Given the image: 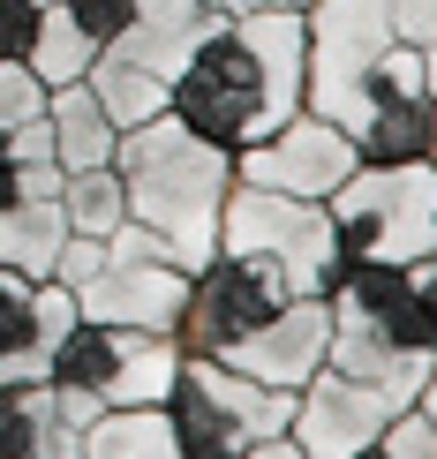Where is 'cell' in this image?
<instances>
[{"mask_svg":"<svg viewBox=\"0 0 437 459\" xmlns=\"http://www.w3.org/2000/svg\"><path fill=\"white\" fill-rule=\"evenodd\" d=\"M302 106H310V23H302V8L219 15L204 30V46L188 53V68L174 75V99H166L174 121H188L197 136L226 151L264 143Z\"/></svg>","mask_w":437,"mask_h":459,"instance_id":"obj_1","label":"cell"},{"mask_svg":"<svg viewBox=\"0 0 437 459\" xmlns=\"http://www.w3.org/2000/svg\"><path fill=\"white\" fill-rule=\"evenodd\" d=\"M113 174H121L128 219H136L181 272H197L219 248V212H226V188H234V151L226 143L197 136L174 113H151V121L121 128Z\"/></svg>","mask_w":437,"mask_h":459,"instance_id":"obj_2","label":"cell"},{"mask_svg":"<svg viewBox=\"0 0 437 459\" xmlns=\"http://www.w3.org/2000/svg\"><path fill=\"white\" fill-rule=\"evenodd\" d=\"M347 264H415L437 248V159H363L325 196Z\"/></svg>","mask_w":437,"mask_h":459,"instance_id":"obj_3","label":"cell"},{"mask_svg":"<svg viewBox=\"0 0 437 459\" xmlns=\"http://www.w3.org/2000/svg\"><path fill=\"white\" fill-rule=\"evenodd\" d=\"M287 414H294V392L257 385L219 354H181L174 392H166L174 459H241L249 445L287 429Z\"/></svg>","mask_w":437,"mask_h":459,"instance_id":"obj_4","label":"cell"},{"mask_svg":"<svg viewBox=\"0 0 437 459\" xmlns=\"http://www.w3.org/2000/svg\"><path fill=\"white\" fill-rule=\"evenodd\" d=\"M212 23L219 15L204 8V0H144L136 23L113 38V46H99V61H91L83 83L99 91V106L121 128H136V121H151V113H166L174 75L188 68V53L204 46Z\"/></svg>","mask_w":437,"mask_h":459,"instance_id":"obj_5","label":"cell"},{"mask_svg":"<svg viewBox=\"0 0 437 459\" xmlns=\"http://www.w3.org/2000/svg\"><path fill=\"white\" fill-rule=\"evenodd\" d=\"M219 248L226 256H249L264 272L287 279V294H325L339 279V226L325 204H302V196H279V188H257V181H234L226 188V212H219Z\"/></svg>","mask_w":437,"mask_h":459,"instance_id":"obj_6","label":"cell"},{"mask_svg":"<svg viewBox=\"0 0 437 459\" xmlns=\"http://www.w3.org/2000/svg\"><path fill=\"white\" fill-rule=\"evenodd\" d=\"M181 369L174 332H136V324H75L61 347L46 354V385L83 399L91 414L99 407H166Z\"/></svg>","mask_w":437,"mask_h":459,"instance_id":"obj_7","label":"cell"},{"mask_svg":"<svg viewBox=\"0 0 437 459\" xmlns=\"http://www.w3.org/2000/svg\"><path fill=\"white\" fill-rule=\"evenodd\" d=\"M188 294V272L144 234L136 219H121L106 234V264L75 286V309L91 324H136V332H174Z\"/></svg>","mask_w":437,"mask_h":459,"instance_id":"obj_8","label":"cell"},{"mask_svg":"<svg viewBox=\"0 0 437 459\" xmlns=\"http://www.w3.org/2000/svg\"><path fill=\"white\" fill-rule=\"evenodd\" d=\"M279 301H287V279L279 272L212 248V256L188 272V294H181V316H174V347L181 354H226L241 332H257Z\"/></svg>","mask_w":437,"mask_h":459,"instance_id":"obj_9","label":"cell"},{"mask_svg":"<svg viewBox=\"0 0 437 459\" xmlns=\"http://www.w3.org/2000/svg\"><path fill=\"white\" fill-rule=\"evenodd\" d=\"M354 166H363V151L347 143V128H332L325 113H310V106H302L294 121H279L264 143L234 151V181L279 188V196H302V204H325Z\"/></svg>","mask_w":437,"mask_h":459,"instance_id":"obj_10","label":"cell"},{"mask_svg":"<svg viewBox=\"0 0 437 459\" xmlns=\"http://www.w3.org/2000/svg\"><path fill=\"white\" fill-rule=\"evenodd\" d=\"M392 414H400V407H392L385 392L354 385V377H339L332 361H325V369L294 392L287 437L302 445V459H354V452H370L377 437H385Z\"/></svg>","mask_w":437,"mask_h":459,"instance_id":"obj_11","label":"cell"},{"mask_svg":"<svg viewBox=\"0 0 437 459\" xmlns=\"http://www.w3.org/2000/svg\"><path fill=\"white\" fill-rule=\"evenodd\" d=\"M325 347H332V301L325 294H287L219 361H234L241 377H257V385H272V392H302L317 369H325Z\"/></svg>","mask_w":437,"mask_h":459,"instance_id":"obj_12","label":"cell"},{"mask_svg":"<svg viewBox=\"0 0 437 459\" xmlns=\"http://www.w3.org/2000/svg\"><path fill=\"white\" fill-rule=\"evenodd\" d=\"M46 128H53V151H61V166L75 174V166H106L113 143H121V121L99 106V91L75 75V83L46 91Z\"/></svg>","mask_w":437,"mask_h":459,"instance_id":"obj_13","label":"cell"},{"mask_svg":"<svg viewBox=\"0 0 437 459\" xmlns=\"http://www.w3.org/2000/svg\"><path fill=\"white\" fill-rule=\"evenodd\" d=\"M68 241V219L53 196H15L0 204V272H23V279H53V256Z\"/></svg>","mask_w":437,"mask_h":459,"instance_id":"obj_14","label":"cell"},{"mask_svg":"<svg viewBox=\"0 0 437 459\" xmlns=\"http://www.w3.org/2000/svg\"><path fill=\"white\" fill-rule=\"evenodd\" d=\"M83 459H174L166 407H99L83 422Z\"/></svg>","mask_w":437,"mask_h":459,"instance_id":"obj_15","label":"cell"},{"mask_svg":"<svg viewBox=\"0 0 437 459\" xmlns=\"http://www.w3.org/2000/svg\"><path fill=\"white\" fill-rule=\"evenodd\" d=\"M31 286L38 279L0 272V385H46V347H38Z\"/></svg>","mask_w":437,"mask_h":459,"instance_id":"obj_16","label":"cell"},{"mask_svg":"<svg viewBox=\"0 0 437 459\" xmlns=\"http://www.w3.org/2000/svg\"><path fill=\"white\" fill-rule=\"evenodd\" d=\"M53 204H61L68 234H91V241H106L113 226L128 219V196H121V174H113V159H106V166H75Z\"/></svg>","mask_w":437,"mask_h":459,"instance_id":"obj_17","label":"cell"},{"mask_svg":"<svg viewBox=\"0 0 437 459\" xmlns=\"http://www.w3.org/2000/svg\"><path fill=\"white\" fill-rule=\"evenodd\" d=\"M31 75L46 91H61V83H75V75H91V61H99V46H91L83 30H75V15L53 0V8H38V38H31Z\"/></svg>","mask_w":437,"mask_h":459,"instance_id":"obj_18","label":"cell"},{"mask_svg":"<svg viewBox=\"0 0 437 459\" xmlns=\"http://www.w3.org/2000/svg\"><path fill=\"white\" fill-rule=\"evenodd\" d=\"M8 151H15V181H23V196H61L68 166H61V151H53L46 113H38V121H23V128H8Z\"/></svg>","mask_w":437,"mask_h":459,"instance_id":"obj_19","label":"cell"},{"mask_svg":"<svg viewBox=\"0 0 437 459\" xmlns=\"http://www.w3.org/2000/svg\"><path fill=\"white\" fill-rule=\"evenodd\" d=\"M38 407H46V385H0V459H31Z\"/></svg>","mask_w":437,"mask_h":459,"instance_id":"obj_20","label":"cell"},{"mask_svg":"<svg viewBox=\"0 0 437 459\" xmlns=\"http://www.w3.org/2000/svg\"><path fill=\"white\" fill-rule=\"evenodd\" d=\"M31 316H38V347H61V339L83 324V309H75V286H61V279H38L31 286Z\"/></svg>","mask_w":437,"mask_h":459,"instance_id":"obj_21","label":"cell"},{"mask_svg":"<svg viewBox=\"0 0 437 459\" xmlns=\"http://www.w3.org/2000/svg\"><path fill=\"white\" fill-rule=\"evenodd\" d=\"M38 113H46V83L31 75V61H0V136L38 121Z\"/></svg>","mask_w":437,"mask_h":459,"instance_id":"obj_22","label":"cell"},{"mask_svg":"<svg viewBox=\"0 0 437 459\" xmlns=\"http://www.w3.org/2000/svg\"><path fill=\"white\" fill-rule=\"evenodd\" d=\"M61 8L75 15V30H83L91 46H113V38L144 15V0H61Z\"/></svg>","mask_w":437,"mask_h":459,"instance_id":"obj_23","label":"cell"},{"mask_svg":"<svg viewBox=\"0 0 437 459\" xmlns=\"http://www.w3.org/2000/svg\"><path fill=\"white\" fill-rule=\"evenodd\" d=\"M377 452H385V459H437V422L423 407H400L385 422V437H377Z\"/></svg>","mask_w":437,"mask_h":459,"instance_id":"obj_24","label":"cell"},{"mask_svg":"<svg viewBox=\"0 0 437 459\" xmlns=\"http://www.w3.org/2000/svg\"><path fill=\"white\" fill-rule=\"evenodd\" d=\"M31 459H83V422H68V414L53 407V392H46V407H38V437H31Z\"/></svg>","mask_w":437,"mask_h":459,"instance_id":"obj_25","label":"cell"},{"mask_svg":"<svg viewBox=\"0 0 437 459\" xmlns=\"http://www.w3.org/2000/svg\"><path fill=\"white\" fill-rule=\"evenodd\" d=\"M392 38L407 53H423V68L437 61V0H392Z\"/></svg>","mask_w":437,"mask_h":459,"instance_id":"obj_26","label":"cell"},{"mask_svg":"<svg viewBox=\"0 0 437 459\" xmlns=\"http://www.w3.org/2000/svg\"><path fill=\"white\" fill-rule=\"evenodd\" d=\"M407 286H415V301H423V316H430V332H437V248L407 264Z\"/></svg>","mask_w":437,"mask_h":459,"instance_id":"obj_27","label":"cell"},{"mask_svg":"<svg viewBox=\"0 0 437 459\" xmlns=\"http://www.w3.org/2000/svg\"><path fill=\"white\" fill-rule=\"evenodd\" d=\"M212 15H249V8H310V0H204Z\"/></svg>","mask_w":437,"mask_h":459,"instance_id":"obj_28","label":"cell"},{"mask_svg":"<svg viewBox=\"0 0 437 459\" xmlns=\"http://www.w3.org/2000/svg\"><path fill=\"white\" fill-rule=\"evenodd\" d=\"M241 459H302V445H294L287 429H279V437H264V445H249V452H241Z\"/></svg>","mask_w":437,"mask_h":459,"instance_id":"obj_29","label":"cell"},{"mask_svg":"<svg viewBox=\"0 0 437 459\" xmlns=\"http://www.w3.org/2000/svg\"><path fill=\"white\" fill-rule=\"evenodd\" d=\"M15 196H23V181H15V151L0 136V204H15Z\"/></svg>","mask_w":437,"mask_h":459,"instance_id":"obj_30","label":"cell"},{"mask_svg":"<svg viewBox=\"0 0 437 459\" xmlns=\"http://www.w3.org/2000/svg\"><path fill=\"white\" fill-rule=\"evenodd\" d=\"M415 407H423L430 422H437V354H430V369H423V392H415Z\"/></svg>","mask_w":437,"mask_h":459,"instance_id":"obj_31","label":"cell"},{"mask_svg":"<svg viewBox=\"0 0 437 459\" xmlns=\"http://www.w3.org/2000/svg\"><path fill=\"white\" fill-rule=\"evenodd\" d=\"M430 121H437V61H430ZM437 151V143H430Z\"/></svg>","mask_w":437,"mask_h":459,"instance_id":"obj_32","label":"cell"},{"mask_svg":"<svg viewBox=\"0 0 437 459\" xmlns=\"http://www.w3.org/2000/svg\"><path fill=\"white\" fill-rule=\"evenodd\" d=\"M354 459H385V452H377V445H370V452H354Z\"/></svg>","mask_w":437,"mask_h":459,"instance_id":"obj_33","label":"cell"},{"mask_svg":"<svg viewBox=\"0 0 437 459\" xmlns=\"http://www.w3.org/2000/svg\"><path fill=\"white\" fill-rule=\"evenodd\" d=\"M430 159H437V151H430Z\"/></svg>","mask_w":437,"mask_h":459,"instance_id":"obj_34","label":"cell"}]
</instances>
